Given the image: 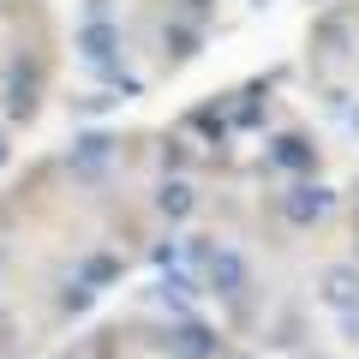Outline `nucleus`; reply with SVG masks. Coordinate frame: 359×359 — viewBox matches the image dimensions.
<instances>
[{"instance_id":"f257e3e1","label":"nucleus","mask_w":359,"mask_h":359,"mask_svg":"<svg viewBox=\"0 0 359 359\" xmlns=\"http://www.w3.org/2000/svg\"><path fill=\"white\" fill-rule=\"evenodd\" d=\"M186 257L198 264V282H204V294H216V299H245V287H252V269H245V257L233 252V245L192 240V245H186Z\"/></svg>"},{"instance_id":"0eeeda50","label":"nucleus","mask_w":359,"mask_h":359,"mask_svg":"<svg viewBox=\"0 0 359 359\" xmlns=\"http://www.w3.org/2000/svg\"><path fill=\"white\" fill-rule=\"evenodd\" d=\"M78 48H84V60L96 66V72H114V60H120V30L102 25V18H90V25L78 30Z\"/></svg>"},{"instance_id":"423d86ee","label":"nucleus","mask_w":359,"mask_h":359,"mask_svg":"<svg viewBox=\"0 0 359 359\" xmlns=\"http://www.w3.org/2000/svg\"><path fill=\"white\" fill-rule=\"evenodd\" d=\"M269 168H282V174L311 180V174H318V144H311V138H299V132H282V138L269 144Z\"/></svg>"},{"instance_id":"ddd939ff","label":"nucleus","mask_w":359,"mask_h":359,"mask_svg":"<svg viewBox=\"0 0 359 359\" xmlns=\"http://www.w3.org/2000/svg\"><path fill=\"white\" fill-rule=\"evenodd\" d=\"M6 156H13V150H6V138H0V168H6Z\"/></svg>"},{"instance_id":"6e6552de","label":"nucleus","mask_w":359,"mask_h":359,"mask_svg":"<svg viewBox=\"0 0 359 359\" xmlns=\"http://www.w3.org/2000/svg\"><path fill=\"white\" fill-rule=\"evenodd\" d=\"M323 306H335V311H353L359 306V264L323 269Z\"/></svg>"},{"instance_id":"20e7f679","label":"nucleus","mask_w":359,"mask_h":359,"mask_svg":"<svg viewBox=\"0 0 359 359\" xmlns=\"http://www.w3.org/2000/svg\"><path fill=\"white\" fill-rule=\"evenodd\" d=\"M330 210H335V192L323 180H294L282 192V216L294 222V228H318V222H330Z\"/></svg>"},{"instance_id":"39448f33","label":"nucleus","mask_w":359,"mask_h":359,"mask_svg":"<svg viewBox=\"0 0 359 359\" xmlns=\"http://www.w3.org/2000/svg\"><path fill=\"white\" fill-rule=\"evenodd\" d=\"M120 276H126V257H120V252H90L84 264L72 269V287H78V294H90V299H96L102 287H114Z\"/></svg>"},{"instance_id":"1a4fd4ad","label":"nucleus","mask_w":359,"mask_h":359,"mask_svg":"<svg viewBox=\"0 0 359 359\" xmlns=\"http://www.w3.org/2000/svg\"><path fill=\"white\" fill-rule=\"evenodd\" d=\"M156 210H162V216L168 222H186V216H192V210H198V192H192V180H162V192H156Z\"/></svg>"},{"instance_id":"9b49d317","label":"nucleus","mask_w":359,"mask_h":359,"mask_svg":"<svg viewBox=\"0 0 359 359\" xmlns=\"http://www.w3.org/2000/svg\"><path fill=\"white\" fill-rule=\"evenodd\" d=\"M198 42H204V36H198V25H174V30H168V48H174V60H192Z\"/></svg>"},{"instance_id":"f03ea898","label":"nucleus","mask_w":359,"mask_h":359,"mask_svg":"<svg viewBox=\"0 0 359 359\" xmlns=\"http://www.w3.org/2000/svg\"><path fill=\"white\" fill-rule=\"evenodd\" d=\"M156 347H162L168 359H222L228 353V341H222L204 318H174L162 335H156Z\"/></svg>"},{"instance_id":"f8f14e48","label":"nucleus","mask_w":359,"mask_h":359,"mask_svg":"<svg viewBox=\"0 0 359 359\" xmlns=\"http://www.w3.org/2000/svg\"><path fill=\"white\" fill-rule=\"evenodd\" d=\"M341 335L359 347V306H353V311H341Z\"/></svg>"},{"instance_id":"2eb2a0df","label":"nucleus","mask_w":359,"mask_h":359,"mask_svg":"<svg viewBox=\"0 0 359 359\" xmlns=\"http://www.w3.org/2000/svg\"><path fill=\"white\" fill-rule=\"evenodd\" d=\"M353 132H359V114H353Z\"/></svg>"},{"instance_id":"4468645a","label":"nucleus","mask_w":359,"mask_h":359,"mask_svg":"<svg viewBox=\"0 0 359 359\" xmlns=\"http://www.w3.org/2000/svg\"><path fill=\"white\" fill-rule=\"evenodd\" d=\"M60 359H90V353H84V347H78V353H60Z\"/></svg>"},{"instance_id":"9d476101","label":"nucleus","mask_w":359,"mask_h":359,"mask_svg":"<svg viewBox=\"0 0 359 359\" xmlns=\"http://www.w3.org/2000/svg\"><path fill=\"white\" fill-rule=\"evenodd\" d=\"M108 156H114V138H108V132H84L78 150H72V174H96Z\"/></svg>"},{"instance_id":"7ed1b4c3","label":"nucleus","mask_w":359,"mask_h":359,"mask_svg":"<svg viewBox=\"0 0 359 359\" xmlns=\"http://www.w3.org/2000/svg\"><path fill=\"white\" fill-rule=\"evenodd\" d=\"M6 120H36V108H42V60H30V54H13L6 60Z\"/></svg>"}]
</instances>
